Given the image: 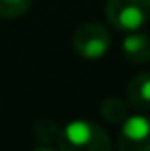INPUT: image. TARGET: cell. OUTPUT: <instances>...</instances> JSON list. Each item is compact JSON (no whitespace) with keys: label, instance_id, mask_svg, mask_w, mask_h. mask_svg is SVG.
I'll return each mask as SVG.
<instances>
[{"label":"cell","instance_id":"cell-1","mask_svg":"<svg viewBox=\"0 0 150 151\" xmlns=\"http://www.w3.org/2000/svg\"><path fill=\"white\" fill-rule=\"evenodd\" d=\"M110 145L112 144L106 130L89 119L68 122L58 140V149L62 151H106Z\"/></svg>","mask_w":150,"mask_h":151},{"label":"cell","instance_id":"cell-2","mask_svg":"<svg viewBox=\"0 0 150 151\" xmlns=\"http://www.w3.org/2000/svg\"><path fill=\"white\" fill-rule=\"evenodd\" d=\"M106 19L121 33L141 31L150 21V0H106Z\"/></svg>","mask_w":150,"mask_h":151},{"label":"cell","instance_id":"cell-3","mask_svg":"<svg viewBox=\"0 0 150 151\" xmlns=\"http://www.w3.org/2000/svg\"><path fill=\"white\" fill-rule=\"evenodd\" d=\"M112 46V37L108 29L100 23H83L73 35V50L77 55L89 61H98L108 54Z\"/></svg>","mask_w":150,"mask_h":151},{"label":"cell","instance_id":"cell-4","mask_svg":"<svg viewBox=\"0 0 150 151\" xmlns=\"http://www.w3.org/2000/svg\"><path fill=\"white\" fill-rule=\"evenodd\" d=\"M121 151H150V117L133 115L123 121L117 136Z\"/></svg>","mask_w":150,"mask_h":151},{"label":"cell","instance_id":"cell-5","mask_svg":"<svg viewBox=\"0 0 150 151\" xmlns=\"http://www.w3.org/2000/svg\"><path fill=\"white\" fill-rule=\"evenodd\" d=\"M121 50L131 63L150 61V35L139 33V31L127 33V37L123 38V44H121Z\"/></svg>","mask_w":150,"mask_h":151},{"label":"cell","instance_id":"cell-6","mask_svg":"<svg viewBox=\"0 0 150 151\" xmlns=\"http://www.w3.org/2000/svg\"><path fill=\"white\" fill-rule=\"evenodd\" d=\"M127 100L137 111H150V71L131 78L127 86Z\"/></svg>","mask_w":150,"mask_h":151},{"label":"cell","instance_id":"cell-7","mask_svg":"<svg viewBox=\"0 0 150 151\" xmlns=\"http://www.w3.org/2000/svg\"><path fill=\"white\" fill-rule=\"evenodd\" d=\"M31 132H33V138L39 142L33 149L50 151V149L58 147V140H60L62 128L56 124V121H52V119H39V121L33 124Z\"/></svg>","mask_w":150,"mask_h":151},{"label":"cell","instance_id":"cell-8","mask_svg":"<svg viewBox=\"0 0 150 151\" xmlns=\"http://www.w3.org/2000/svg\"><path fill=\"white\" fill-rule=\"evenodd\" d=\"M100 115L106 122L110 124H123V121L129 117L127 113V105H125L123 100L119 98H106L100 105Z\"/></svg>","mask_w":150,"mask_h":151},{"label":"cell","instance_id":"cell-9","mask_svg":"<svg viewBox=\"0 0 150 151\" xmlns=\"http://www.w3.org/2000/svg\"><path fill=\"white\" fill-rule=\"evenodd\" d=\"M31 8V0H0V17L2 19H15L27 14Z\"/></svg>","mask_w":150,"mask_h":151}]
</instances>
